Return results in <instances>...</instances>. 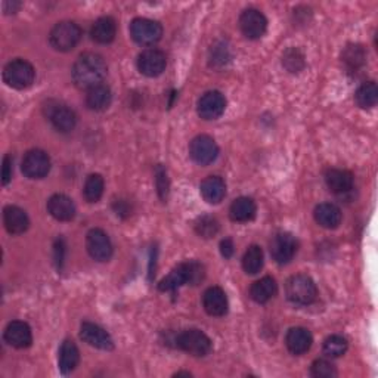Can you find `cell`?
I'll return each instance as SVG.
<instances>
[{"mask_svg":"<svg viewBox=\"0 0 378 378\" xmlns=\"http://www.w3.org/2000/svg\"><path fill=\"white\" fill-rule=\"evenodd\" d=\"M86 249L96 262H108L112 256V244L110 237L102 229L89 231L86 237Z\"/></svg>","mask_w":378,"mask_h":378,"instance_id":"cell-11","label":"cell"},{"mask_svg":"<svg viewBox=\"0 0 378 378\" xmlns=\"http://www.w3.org/2000/svg\"><path fill=\"white\" fill-rule=\"evenodd\" d=\"M155 180H157V189H159V194L160 197L164 200L167 197V192H168V180H167V173L164 168L161 166L157 167V170H155Z\"/></svg>","mask_w":378,"mask_h":378,"instance_id":"cell-38","label":"cell"},{"mask_svg":"<svg viewBox=\"0 0 378 378\" xmlns=\"http://www.w3.org/2000/svg\"><path fill=\"white\" fill-rule=\"evenodd\" d=\"M112 94L111 89L107 85H98L87 90L86 95V106L92 111H103L111 106Z\"/></svg>","mask_w":378,"mask_h":378,"instance_id":"cell-25","label":"cell"},{"mask_svg":"<svg viewBox=\"0 0 378 378\" xmlns=\"http://www.w3.org/2000/svg\"><path fill=\"white\" fill-rule=\"evenodd\" d=\"M203 306L210 317H224L228 312V297L220 286H210L203 296Z\"/></svg>","mask_w":378,"mask_h":378,"instance_id":"cell-18","label":"cell"},{"mask_svg":"<svg viewBox=\"0 0 378 378\" xmlns=\"http://www.w3.org/2000/svg\"><path fill=\"white\" fill-rule=\"evenodd\" d=\"M310 372L315 378H334V377H337V370L334 367V363L330 362L328 359H317L314 363H312Z\"/></svg>","mask_w":378,"mask_h":378,"instance_id":"cell-36","label":"cell"},{"mask_svg":"<svg viewBox=\"0 0 378 378\" xmlns=\"http://www.w3.org/2000/svg\"><path fill=\"white\" fill-rule=\"evenodd\" d=\"M285 294L291 303L298 306H307L317 300L318 289L310 277L294 275L285 284Z\"/></svg>","mask_w":378,"mask_h":378,"instance_id":"cell-3","label":"cell"},{"mask_svg":"<svg viewBox=\"0 0 378 378\" xmlns=\"http://www.w3.org/2000/svg\"><path fill=\"white\" fill-rule=\"evenodd\" d=\"M107 64L98 54H85L75 61L71 70L73 82L77 87L89 90L102 85L107 77Z\"/></svg>","mask_w":378,"mask_h":378,"instance_id":"cell-1","label":"cell"},{"mask_svg":"<svg viewBox=\"0 0 378 378\" xmlns=\"http://www.w3.org/2000/svg\"><path fill=\"white\" fill-rule=\"evenodd\" d=\"M233 249H235V247H233V241L231 238H225L220 242V253L225 259H231L233 256V252H235Z\"/></svg>","mask_w":378,"mask_h":378,"instance_id":"cell-40","label":"cell"},{"mask_svg":"<svg viewBox=\"0 0 378 378\" xmlns=\"http://www.w3.org/2000/svg\"><path fill=\"white\" fill-rule=\"evenodd\" d=\"M12 179V159L9 155H5L3 159V168H2V184L8 185Z\"/></svg>","mask_w":378,"mask_h":378,"instance_id":"cell-39","label":"cell"},{"mask_svg":"<svg viewBox=\"0 0 378 378\" xmlns=\"http://www.w3.org/2000/svg\"><path fill=\"white\" fill-rule=\"evenodd\" d=\"M315 220L317 224L325 229H335L342 224V210L335 204L322 203L315 208Z\"/></svg>","mask_w":378,"mask_h":378,"instance_id":"cell-22","label":"cell"},{"mask_svg":"<svg viewBox=\"0 0 378 378\" xmlns=\"http://www.w3.org/2000/svg\"><path fill=\"white\" fill-rule=\"evenodd\" d=\"M3 224L12 235H21L30 226V219L21 207L8 205L3 210Z\"/></svg>","mask_w":378,"mask_h":378,"instance_id":"cell-20","label":"cell"},{"mask_svg":"<svg viewBox=\"0 0 378 378\" xmlns=\"http://www.w3.org/2000/svg\"><path fill=\"white\" fill-rule=\"evenodd\" d=\"M297 249L298 242L290 232H278L270 241L272 259L279 265L290 263L297 253Z\"/></svg>","mask_w":378,"mask_h":378,"instance_id":"cell-8","label":"cell"},{"mask_svg":"<svg viewBox=\"0 0 378 378\" xmlns=\"http://www.w3.org/2000/svg\"><path fill=\"white\" fill-rule=\"evenodd\" d=\"M130 36L138 45L142 46H152L163 36V27L161 24L148 20V18H136L130 24Z\"/></svg>","mask_w":378,"mask_h":378,"instance_id":"cell-7","label":"cell"},{"mask_svg":"<svg viewBox=\"0 0 378 378\" xmlns=\"http://www.w3.org/2000/svg\"><path fill=\"white\" fill-rule=\"evenodd\" d=\"M80 338L89 346L101 349V350H111L114 347V342L111 335L101 328L99 325L92 322H83L80 328Z\"/></svg>","mask_w":378,"mask_h":378,"instance_id":"cell-16","label":"cell"},{"mask_svg":"<svg viewBox=\"0 0 378 378\" xmlns=\"http://www.w3.org/2000/svg\"><path fill=\"white\" fill-rule=\"evenodd\" d=\"M64 252H65V244L62 238H58L55 242V260L58 263V268H61L62 262H64Z\"/></svg>","mask_w":378,"mask_h":378,"instance_id":"cell-41","label":"cell"},{"mask_svg":"<svg viewBox=\"0 0 378 378\" xmlns=\"http://www.w3.org/2000/svg\"><path fill=\"white\" fill-rule=\"evenodd\" d=\"M226 108V99L217 90H210L205 92L197 103L198 115L203 120H216L225 112Z\"/></svg>","mask_w":378,"mask_h":378,"instance_id":"cell-14","label":"cell"},{"mask_svg":"<svg viewBox=\"0 0 378 378\" xmlns=\"http://www.w3.org/2000/svg\"><path fill=\"white\" fill-rule=\"evenodd\" d=\"M343 62L349 70H358L361 65L365 62V52L361 46H349L342 57Z\"/></svg>","mask_w":378,"mask_h":378,"instance_id":"cell-35","label":"cell"},{"mask_svg":"<svg viewBox=\"0 0 378 378\" xmlns=\"http://www.w3.org/2000/svg\"><path fill=\"white\" fill-rule=\"evenodd\" d=\"M240 29L247 38L257 41V38L266 33L268 20L262 12L257 9H245L240 17Z\"/></svg>","mask_w":378,"mask_h":378,"instance_id":"cell-12","label":"cell"},{"mask_svg":"<svg viewBox=\"0 0 378 378\" xmlns=\"http://www.w3.org/2000/svg\"><path fill=\"white\" fill-rule=\"evenodd\" d=\"M327 187L334 194H346L354 188V175L343 168H330L325 173Z\"/></svg>","mask_w":378,"mask_h":378,"instance_id":"cell-23","label":"cell"},{"mask_svg":"<svg viewBox=\"0 0 378 378\" xmlns=\"http://www.w3.org/2000/svg\"><path fill=\"white\" fill-rule=\"evenodd\" d=\"M80 361V351L79 347L75 346L74 342L65 340L59 347V356H58V365L62 374H68L75 370L77 365Z\"/></svg>","mask_w":378,"mask_h":378,"instance_id":"cell-27","label":"cell"},{"mask_svg":"<svg viewBox=\"0 0 378 378\" xmlns=\"http://www.w3.org/2000/svg\"><path fill=\"white\" fill-rule=\"evenodd\" d=\"M82 29L73 21H61L49 34V43L55 50L68 52L79 45Z\"/></svg>","mask_w":378,"mask_h":378,"instance_id":"cell-4","label":"cell"},{"mask_svg":"<svg viewBox=\"0 0 378 378\" xmlns=\"http://www.w3.org/2000/svg\"><path fill=\"white\" fill-rule=\"evenodd\" d=\"M46 115L52 126L61 133H70L77 124L75 112L67 106H64V103H49Z\"/></svg>","mask_w":378,"mask_h":378,"instance_id":"cell-13","label":"cell"},{"mask_svg":"<svg viewBox=\"0 0 378 378\" xmlns=\"http://www.w3.org/2000/svg\"><path fill=\"white\" fill-rule=\"evenodd\" d=\"M103 188H106V184H103V179L101 175L95 173L87 176L85 182V188H83V195L87 203H98L102 195H103Z\"/></svg>","mask_w":378,"mask_h":378,"instance_id":"cell-31","label":"cell"},{"mask_svg":"<svg viewBox=\"0 0 378 378\" xmlns=\"http://www.w3.org/2000/svg\"><path fill=\"white\" fill-rule=\"evenodd\" d=\"M5 342L15 349H27L31 346L33 334L29 324L22 321H12L5 330Z\"/></svg>","mask_w":378,"mask_h":378,"instance_id":"cell-17","label":"cell"},{"mask_svg":"<svg viewBox=\"0 0 378 378\" xmlns=\"http://www.w3.org/2000/svg\"><path fill=\"white\" fill-rule=\"evenodd\" d=\"M48 212L59 221H70L75 217V205L67 195L55 194L48 201Z\"/></svg>","mask_w":378,"mask_h":378,"instance_id":"cell-19","label":"cell"},{"mask_svg":"<svg viewBox=\"0 0 378 378\" xmlns=\"http://www.w3.org/2000/svg\"><path fill=\"white\" fill-rule=\"evenodd\" d=\"M167 58L159 49L143 50L138 58V68L147 77H159L166 70Z\"/></svg>","mask_w":378,"mask_h":378,"instance_id":"cell-15","label":"cell"},{"mask_svg":"<svg viewBox=\"0 0 378 378\" xmlns=\"http://www.w3.org/2000/svg\"><path fill=\"white\" fill-rule=\"evenodd\" d=\"M195 231L203 238H213L219 232V221L212 216H203L195 224Z\"/></svg>","mask_w":378,"mask_h":378,"instance_id":"cell-34","label":"cell"},{"mask_svg":"<svg viewBox=\"0 0 378 378\" xmlns=\"http://www.w3.org/2000/svg\"><path fill=\"white\" fill-rule=\"evenodd\" d=\"M200 189L203 198L210 204H219L226 195L225 180L219 176H208L207 179H204Z\"/></svg>","mask_w":378,"mask_h":378,"instance_id":"cell-24","label":"cell"},{"mask_svg":"<svg viewBox=\"0 0 378 378\" xmlns=\"http://www.w3.org/2000/svg\"><path fill=\"white\" fill-rule=\"evenodd\" d=\"M204 266L198 262H187L180 263L176 266L168 275L160 282L159 289L161 291H170L175 293L182 285L191 284V285H198L204 279Z\"/></svg>","mask_w":378,"mask_h":378,"instance_id":"cell-2","label":"cell"},{"mask_svg":"<svg viewBox=\"0 0 378 378\" xmlns=\"http://www.w3.org/2000/svg\"><path fill=\"white\" fill-rule=\"evenodd\" d=\"M356 103L361 108H372L377 106L378 101V87L374 82H367L363 83L355 95Z\"/></svg>","mask_w":378,"mask_h":378,"instance_id":"cell-32","label":"cell"},{"mask_svg":"<svg viewBox=\"0 0 378 378\" xmlns=\"http://www.w3.org/2000/svg\"><path fill=\"white\" fill-rule=\"evenodd\" d=\"M278 291V285L277 281L273 279L272 277H265L262 279L256 281L252 289H250V296L254 300L256 303L259 305H265L268 303L270 298H273L277 296Z\"/></svg>","mask_w":378,"mask_h":378,"instance_id":"cell-29","label":"cell"},{"mask_svg":"<svg viewBox=\"0 0 378 378\" xmlns=\"http://www.w3.org/2000/svg\"><path fill=\"white\" fill-rule=\"evenodd\" d=\"M176 346L187 351V354L197 356V358H203L210 354L213 344L212 340L208 338L207 334H204L200 330H185L182 331L180 334H177L176 337Z\"/></svg>","mask_w":378,"mask_h":378,"instance_id":"cell-6","label":"cell"},{"mask_svg":"<svg viewBox=\"0 0 378 378\" xmlns=\"http://www.w3.org/2000/svg\"><path fill=\"white\" fill-rule=\"evenodd\" d=\"M36 70L33 65L25 59H14L6 64L3 68V80L8 86L22 90L34 83Z\"/></svg>","mask_w":378,"mask_h":378,"instance_id":"cell-5","label":"cell"},{"mask_svg":"<svg viewBox=\"0 0 378 378\" xmlns=\"http://www.w3.org/2000/svg\"><path fill=\"white\" fill-rule=\"evenodd\" d=\"M257 207L256 203L249 197H240L231 204L229 216L233 221H240V224H245L256 217Z\"/></svg>","mask_w":378,"mask_h":378,"instance_id":"cell-28","label":"cell"},{"mask_svg":"<svg viewBox=\"0 0 378 378\" xmlns=\"http://www.w3.org/2000/svg\"><path fill=\"white\" fill-rule=\"evenodd\" d=\"M265 263L263 250L259 245H250L242 257V268L249 275H256L262 270Z\"/></svg>","mask_w":378,"mask_h":378,"instance_id":"cell-30","label":"cell"},{"mask_svg":"<svg viewBox=\"0 0 378 378\" xmlns=\"http://www.w3.org/2000/svg\"><path fill=\"white\" fill-rule=\"evenodd\" d=\"M282 64L285 65L289 71L297 73L305 67V58L297 49H290V50L285 52V55L282 58Z\"/></svg>","mask_w":378,"mask_h":378,"instance_id":"cell-37","label":"cell"},{"mask_svg":"<svg viewBox=\"0 0 378 378\" xmlns=\"http://www.w3.org/2000/svg\"><path fill=\"white\" fill-rule=\"evenodd\" d=\"M117 34V24L111 17H102L96 20L90 30V36L99 45L111 43Z\"/></svg>","mask_w":378,"mask_h":378,"instance_id":"cell-26","label":"cell"},{"mask_svg":"<svg viewBox=\"0 0 378 378\" xmlns=\"http://www.w3.org/2000/svg\"><path fill=\"white\" fill-rule=\"evenodd\" d=\"M312 343H314V338H312L310 331L303 327L291 328L289 333H286V337H285L286 349H289L296 356L306 354V351L310 349Z\"/></svg>","mask_w":378,"mask_h":378,"instance_id":"cell-21","label":"cell"},{"mask_svg":"<svg viewBox=\"0 0 378 378\" xmlns=\"http://www.w3.org/2000/svg\"><path fill=\"white\" fill-rule=\"evenodd\" d=\"M22 173L29 179H43L50 172V159L42 150H31L24 155Z\"/></svg>","mask_w":378,"mask_h":378,"instance_id":"cell-10","label":"cell"},{"mask_svg":"<svg viewBox=\"0 0 378 378\" xmlns=\"http://www.w3.org/2000/svg\"><path fill=\"white\" fill-rule=\"evenodd\" d=\"M347 340L342 335H330L324 342V354L330 358H340L347 351Z\"/></svg>","mask_w":378,"mask_h":378,"instance_id":"cell-33","label":"cell"},{"mask_svg":"<svg viewBox=\"0 0 378 378\" xmlns=\"http://www.w3.org/2000/svg\"><path fill=\"white\" fill-rule=\"evenodd\" d=\"M189 155L197 164L208 166L216 161L219 155V147L213 138L207 135H200L191 140Z\"/></svg>","mask_w":378,"mask_h":378,"instance_id":"cell-9","label":"cell"}]
</instances>
